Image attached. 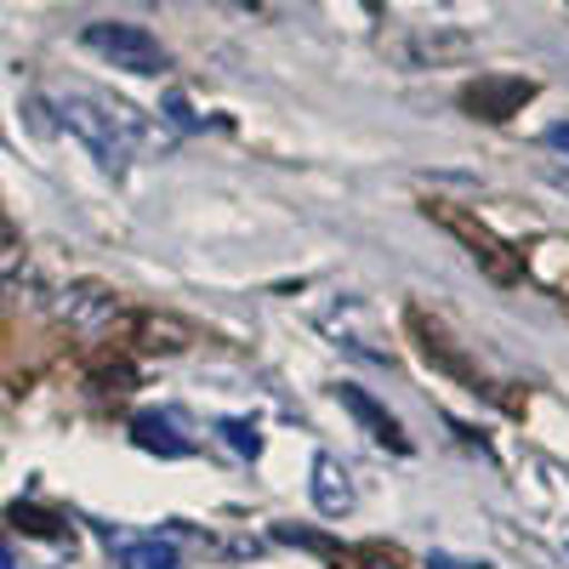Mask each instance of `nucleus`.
Masks as SVG:
<instances>
[{
  "label": "nucleus",
  "instance_id": "nucleus-1",
  "mask_svg": "<svg viewBox=\"0 0 569 569\" xmlns=\"http://www.w3.org/2000/svg\"><path fill=\"white\" fill-rule=\"evenodd\" d=\"M52 114L58 126H69L91 160H98L103 171H126L131 166V149H137V114L126 103H103L91 98V91H52Z\"/></svg>",
  "mask_w": 569,
  "mask_h": 569
},
{
  "label": "nucleus",
  "instance_id": "nucleus-2",
  "mask_svg": "<svg viewBox=\"0 0 569 569\" xmlns=\"http://www.w3.org/2000/svg\"><path fill=\"white\" fill-rule=\"evenodd\" d=\"M80 40H86V52H98L103 63H114L126 74H160V69H171L166 46L149 29H137V23H109L103 18V23H86Z\"/></svg>",
  "mask_w": 569,
  "mask_h": 569
},
{
  "label": "nucleus",
  "instance_id": "nucleus-3",
  "mask_svg": "<svg viewBox=\"0 0 569 569\" xmlns=\"http://www.w3.org/2000/svg\"><path fill=\"white\" fill-rule=\"evenodd\" d=\"M530 98H536V80H525V74H485V80H472L461 91V109L479 114V120H512Z\"/></svg>",
  "mask_w": 569,
  "mask_h": 569
},
{
  "label": "nucleus",
  "instance_id": "nucleus-4",
  "mask_svg": "<svg viewBox=\"0 0 569 569\" xmlns=\"http://www.w3.org/2000/svg\"><path fill=\"white\" fill-rule=\"evenodd\" d=\"M467 52H472V34L445 29V23L416 29V34L393 40V58H399L405 69H433V63H450V58H467Z\"/></svg>",
  "mask_w": 569,
  "mask_h": 569
},
{
  "label": "nucleus",
  "instance_id": "nucleus-5",
  "mask_svg": "<svg viewBox=\"0 0 569 569\" xmlns=\"http://www.w3.org/2000/svg\"><path fill=\"white\" fill-rule=\"evenodd\" d=\"M439 222H445L450 233H461V240L472 246V257H479V262H485L496 279H518V262L507 257V246L496 240V233H490L485 222H472L467 211H439Z\"/></svg>",
  "mask_w": 569,
  "mask_h": 569
},
{
  "label": "nucleus",
  "instance_id": "nucleus-6",
  "mask_svg": "<svg viewBox=\"0 0 569 569\" xmlns=\"http://www.w3.org/2000/svg\"><path fill=\"white\" fill-rule=\"evenodd\" d=\"M337 399H342V410H348V416H359V421L370 427V439H382L388 450H410V439H405V427H399V421H393V416H388L382 405H376V399H370L365 388L342 382V388H337Z\"/></svg>",
  "mask_w": 569,
  "mask_h": 569
},
{
  "label": "nucleus",
  "instance_id": "nucleus-7",
  "mask_svg": "<svg viewBox=\"0 0 569 569\" xmlns=\"http://www.w3.org/2000/svg\"><path fill=\"white\" fill-rule=\"evenodd\" d=\"M313 507L325 518H342L353 507V485H348V467L337 456H319L313 461Z\"/></svg>",
  "mask_w": 569,
  "mask_h": 569
},
{
  "label": "nucleus",
  "instance_id": "nucleus-8",
  "mask_svg": "<svg viewBox=\"0 0 569 569\" xmlns=\"http://www.w3.org/2000/svg\"><path fill=\"white\" fill-rule=\"evenodd\" d=\"M131 439H137L142 450L166 456V461H177V456H188V450H194V445H188V439L177 433V421H171V416H160V410H142V416L131 421Z\"/></svg>",
  "mask_w": 569,
  "mask_h": 569
},
{
  "label": "nucleus",
  "instance_id": "nucleus-9",
  "mask_svg": "<svg viewBox=\"0 0 569 569\" xmlns=\"http://www.w3.org/2000/svg\"><path fill=\"white\" fill-rule=\"evenodd\" d=\"M114 563L120 569H177V547L149 536V541H120L114 547Z\"/></svg>",
  "mask_w": 569,
  "mask_h": 569
},
{
  "label": "nucleus",
  "instance_id": "nucleus-10",
  "mask_svg": "<svg viewBox=\"0 0 569 569\" xmlns=\"http://www.w3.org/2000/svg\"><path fill=\"white\" fill-rule=\"evenodd\" d=\"M217 433L233 445V450H240V456H262V433H257V421H246V416H228V421H217Z\"/></svg>",
  "mask_w": 569,
  "mask_h": 569
},
{
  "label": "nucleus",
  "instance_id": "nucleus-11",
  "mask_svg": "<svg viewBox=\"0 0 569 569\" xmlns=\"http://www.w3.org/2000/svg\"><path fill=\"white\" fill-rule=\"evenodd\" d=\"M12 525H18V530H29V536H58V518H46L40 507H23V501L12 507Z\"/></svg>",
  "mask_w": 569,
  "mask_h": 569
},
{
  "label": "nucleus",
  "instance_id": "nucleus-12",
  "mask_svg": "<svg viewBox=\"0 0 569 569\" xmlns=\"http://www.w3.org/2000/svg\"><path fill=\"white\" fill-rule=\"evenodd\" d=\"M427 569H490L485 558H450V552H433L427 558Z\"/></svg>",
  "mask_w": 569,
  "mask_h": 569
},
{
  "label": "nucleus",
  "instance_id": "nucleus-13",
  "mask_svg": "<svg viewBox=\"0 0 569 569\" xmlns=\"http://www.w3.org/2000/svg\"><path fill=\"white\" fill-rule=\"evenodd\" d=\"M547 149H558V154H569V120H558V126H547Z\"/></svg>",
  "mask_w": 569,
  "mask_h": 569
},
{
  "label": "nucleus",
  "instance_id": "nucleus-14",
  "mask_svg": "<svg viewBox=\"0 0 569 569\" xmlns=\"http://www.w3.org/2000/svg\"><path fill=\"white\" fill-rule=\"evenodd\" d=\"M547 182H552V188H563V194H569V171H547Z\"/></svg>",
  "mask_w": 569,
  "mask_h": 569
},
{
  "label": "nucleus",
  "instance_id": "nucleus-15",
  "mask_svg": "<svg viewBox=\"0 0 569 569\" xmlns=\"http://www.w3.org/2000/svg\"><path fill=\"white\" fill-rule=\"evenodd\" d=\"M0 569H18V558H12V547L0 541Z\"/></svg>",
  "mask_w": 569,
  "mask_h": 569
},
{
  "label": "nucleus",
  "instance_id": "nucleus-16",
  "mask_svg": "<svg viewBox=\"0 0 569 569\" xmlns=\"http://www.w3.org/2000/svg\"><path fill=\"white\" fill-rule=\"evenodd\" d=\"M233 7H246V12H257V0H233Z\"/></svg>",
  "mask_w": 569,
  "mask_h": 569
}]
</instances>
